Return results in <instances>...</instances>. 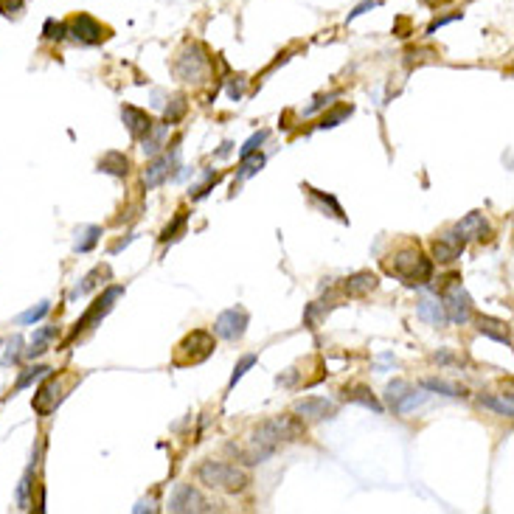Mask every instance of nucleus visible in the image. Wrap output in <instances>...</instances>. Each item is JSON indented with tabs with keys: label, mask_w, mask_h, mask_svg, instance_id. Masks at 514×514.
I'll use <instances>...</instances> for the list:
<instances>
[{
	"label": "nucleus",
	"mask_w": 514,
	"mask_h": 514,
	"mask_svg": "<svg viewBox=\"0 0 514 514\" xmlns=\"http://www.w3.org/2000/svg\"><path fill=\"white\" fill-rule=\"evenodd\" d=\"M231 146H234V143H231V141H228V143H222V149H220V152H217V155H220V157H225V155H228V152H231Z\"/></svg>",
	"instance_id": "nucleus-51"
},
{
	"label": "nucleus",
	"mask_w": 514,
	"mask_h": 514,
	"mask_svg": "<svg viewBox=\"0 0 514 514\" xmlns=\"http://www.w3.org/2000/svg\"><path fill=\"white\" fill-rule=\"evenodd\" d=\"M34 466H37V464H31V466H29V472L20 478V486H17V508H20V511H29V508H31V497H29V492H31V475H34Z\"/></svg>",
	"instance_id": "nucleus-30"
},
{
	"label": "nucleus",
	"mask_w": 514,
	"mask_h": 514,
	"mask_svg": "<svg viewBox=\"0 0 514 514\" xmlns=\"http://www.w3.org/2000/svg\"><path fill=\"white\" fill-rule=\"evenodd\" d=\"M253 366H256V357H253V355H245V357L239 360V366L234 369V374H231V383H228V391H234V388H236V383H239V380H242V377H245V374H248V371H250Z\"/></svg>",
	"instance_id": "nucleus-38"
},
{
	"label": "nucleus",
	"mask_w": 514,
	"mask_h": 514,
	"mask_svg": "<svg viewBox=\"0 0 514 514\" xmlns=\"http://www.w3.org/2000/svg\"><path fill=\"white\" fill-rule=\"evenodd\" d=\"M295 416L301 422H323V419H331L337 413L334 402L326 399V397H306V399H298L295 402Z\"/></svg>",
	"instance_id": "nucleus-11"
},
{
	"label": "nucleus",
	"mask_w": 514,
	"mask_h": 514,
	"mask_svg": "<svg viewBox=\"0 0 514 514\" xmlns=\"http://www.w3.org/2000/svg\"><path fill=\"white\" fill-rule=\"evenodd\" d=\"M352 113H355V107H352V104H340V107H334L331 113H326V115L320 118V124H317V127H320V129H331V127H337L343 118H349Z\"/></svg>",
	"instance_id": "nucleus-31"
},
{
	"label": "nucleus",
	"mask_w": 514,
	"mask_h": 514,
	"mask_svg": "<svg viewBox=\"0 0 514 514\" xmlns=\"http://www.w3.org/2000/svg\"><path fill=\"white\" fill-rule=\"evenodd\" d=\"M43 37L51 40V43H62V40L68 37V23H59V20L48 17L45 26H43Z\"/></svg>",
	"instance_id": "nucleus-35"
},
{
	"label": "nucleus",
	"mask_w": 514,
	"mask_h": 514,
	"mask_svg": "<svg viewBox=\"0 0 514 514\" xmlns=\"http://www.w3.org/2000/svg\"><path fill=\"white\" fill-rule=\"evenodd\" d=\"M452 20H461V15H447V17H436L430 26H427V34H436L441 26H447V23H452Z\"/></svg>",
	"instance_id": "nucleus-45"
},
{
	"label": "nucleus",
	"mask_w": 514,
	"mask_h": 514,
	"mask_svg": "<svg viewBox=\"0 0 514 514\" xmlns=\"http://www.w3.org/2000/svg\"><path fill=\"white\" fill-rule=\"evenodd\" d=\"M186 110H189V101H186V96H175L169 101V107L163 110V118H166V124L171 127V124H178L183 115H186Z\"/></svg>",
	"instance_id": "nucleus-27"
},
{
	"label": "nucleus",
	"mask_w": 514,
	"mask_h": 514,
	"mask_svg": "<svg viewBox=\"0 0 514 514\" xmlns=\"http://www.w3.org/2000/svg\"><path fill=\"white\" fill-rule=\"evenodd\" d=\"M377 284H380V278L371 270H360V273H355V276H349L346 281H343V292L352 295V298H363V295L374 292Z\"/></svg>",
	"instance_id": "nucleus-16"
},
{
	"label": "nucleus",
	"mask_w": 514,
	"mask_h": 514,
	"mask_svg": "<svg viewBox=\"0 0 514 514\" xmlns=\"http://www.w3.org/2000/svg\"><path fill=\"white\" fill-rule=\"evenodd\" d=\"M427 391L433 394H444V397H466V391L461 385H452V383H444V380H424L422 383Z\"/></svg>",
	"instance_id": "nucleus-33"
},
{
	"label": "nucleus",
	"mask_w": 514,
	"mask_h": 514,
	"mask_svg": "<svg viewBox=\"0 0 514 514\" xmlns=\"http://www.w3.org/2000/svg\"><path fill=\"white\" fill-rule=\"evenodd\" d=\"M377 6H380V0H363V3H360L355 12H349V23H352V20H357L360 15H366L369 9H377Z\"/></svg>",
	"instance_id": "nucleus-44"
},
{
	"label": "nucleus",
	"mask_w": 514,
	"mask_h": 514,
	"mask_svg": "<svg viewBox=\"0 0 514 514\" xmlns=\"http://www.w3.org/2000/svg\"><path fill=\"white\" fill-rule=\"evenodd\" d=\"M166 138H169V124L152 127V129H149V135H146V138H141V149H143V155H149V157L160 155V149L166 146Z\"/></svg>",
	"instance_id": "nucleus-22"
},
{
	"label": "nucleus",
	"mask_w": 514,
	"mask_h": 514,
	"mask_svg": "<svg viewBox=\"0 0 514 514\" xmlns=\"http://www.w3.org/2000/svg\"><path fill=\"white\" fill-rule=\"evenodd\" d=\"M186 222H189V214H186V211H178L175 222L163 228V234H160V242H175V239H178V236L186 231Z\"/></svg>",
	"instance_id": "nucleus-34"
},
{
	"label": "nucleus",
	"mask_w": 514,
	"mask_h": 514,
	"mask_svg": "<svg viewBox=\"0 0 514 514\" xmlns=\"http://www.w3.org/2000/svg\"><path fill=\"white\" fill-rule=\"evenodd\" d=\"M99 236H101V228H99V225H82V228H76L73 250H76V253H90V250L99 245Z\"/></svg>",
	"instance_id": "nucleus-23"
},
{
	"label": "nucleus",
	"mask_w": 514,
	"mask_h": 514,
	"mask_svg": "<svg viewBox=\"0 0 514 514\" xmlns=\"http://www.w3.org/2000/svg\"><path fill=\"white\" fill-rule=\"evenodd\" d=\"M214 334L206 331V329H194L192 334H186L178 349H175V357H171V363H175V369H189V366H200L206 363L211 355H214Z\"/></svg>",
	"instance_id": "nucleus-4"
},
{
	"label": "nucleus",
	"mask_w": 514,
	"mask_h": 514,
	"mask_svg": "<svg viewBox=\"0 0 514 514\" xmlns=\"http://www.w3.org/2000/svg\"><path fill=\"white\" fill-rule=\"evenodd\" d=\"M217 183H220V175H211V171H208V180H206L203 186H197V189H192V192H189V194H192V200H203V197H206Z\"/></svg>",
	"instance_id": "nucleus-41"
},
{
	"label": "nucleus",
	"mask_w": 514,
	"mask_h": 514,
	"mask_svg": "<svg viewBox=\"0 0 514 514\" xmlns=\"http://www.w3.org/2000/svg\"><path fill=\"white\" fill-rule=\"evenodd\" d=\"M20 346H23V337H20V334H15V337L9 340V349H6V355H3V366H12V363H17V357H20Z\"/></svg>",
	"instance_id": "nucleus-40"
},
{
	"label": "nucleus",
	"mask_w": 514,
	"mask_h": 514,
	"mask_svg": "<svg viewBox=\"0 0 514 514\" xmlns=\"http://www.w3.org/2000/svg\"><path fill=\"white\" fill-rule=\"evenodd\" d=\"M427 402V394H419V391H408L402 399H399V405L394 408V413H399V416H405V413H411V411H416V408H422Z\"/></svg>",
	"instance_id": "nucleus-28"
},
{
	"label": "nucleus",
	"mask_w": 514,
	"mask_h": 514,
	"mask_svg": "<svg viewBox=\"0 0 514 514\" xmlns=\"http://www.w3.org/2000/svg\"><path fill=\"white\" fill-rule=\"evenodd\" d=\"M306 192H309V197L315 200V206H320V208H331V214L340 220V222H346V214H343V208H340V203L331 197V194H326V192H317V189H312V186H306Z\"/></svg>",
	"instance_id": "nucleus-26"
},
{
	"label": "nucleus",
	"mask_w": 514,
	"mask_h": 514,
	"mask_svg": "<svg viewBox=\"0 0 514 514\" xmlns=\"http://www.w3.org/2000/svg\"><path fill=\"white\" fill-rule=\"evenodd\" d=\"M416 315H419V320H424V323H430L436 329L447 323V315H444V306H441L438 292H422V298L416 304Z\"/></svg>",
	"instance_id": "nucleus-15"
},
{
	"label": "nucleus",
	"mask_w": 514,
	"mask_h": 514,
	"mask_svg": "<svg viewBox=\"0 0 514 514\" xmlns=\"http://www.w3.org/2000/svg\"><path fill=\"white\" fill-rule=\"evenodd\" d=\"M169 511L178 514H197V511H214V506L189 483H178L169 497Z\"/></svg>",
	"instance_id": "nucleus-9"
},
{
	"label": "nucleus",
	"mask_w": 514,
	"mask_h": 514,
	"mask_svg": "<svg viewBox=\"0 0 514 514\" xmlns=\"http://www.w3.org/2000/svg\"><path fill=\"white\" fill-rule=\"evenodd\" d=\"M48 371H51L48 366H31V369H26V371L17 377V383H15V391H23V388L34 385L37 380H45V374H48Z\"/></svg>",
	"instance_id": "nucleus-29"
},
{
	"label": "nucleus",
	"mask_w": 514,
	"mask_h": 514,
	"mask_svg": "<svg viewBox=\"0 0 514 514\" xmlns=\"http://www.w3.org/2000/svg\"><path fill=\"white\" fill-rule=\"evenodd\" d=\"M267 135H270L267 129H259L256 135H250V138L242 143V149H239V157H245V155H250V152H259V146L267 141Z\"/></svg>",
	"instance_id": "nucleus-39"
},
{
	"label": "nucleus",
	"mask_w": 514,
	"mask_h": 514,
	"mask_svg": "<svg viewBox=\"0 0 514 514\" xmlns=\"http://www.w3.org/2000/svg\"><path fill=\"white\" fill-rule=\"evenodd\" d=\"M82 377L79 374H73V371H59V374H54V371H48L45 374V383L37 388V394H34V411L40 413V416H48V413H54L57 411V405L71 394V388L79 383Z\"/></svg>",
	"instance_id": "nucleus-3"
},
{
	"label": "nucleus",
	"mask_w": 514,
	"mask_h": 514,
	"mask_svg": "<svg viewBox=\"0 0 514 514\" xmlns=\"http://www.w3.org/2000/svg\"><path fill=\"white\" fill-rule=\"evenodd\" d=\"M175 160H178V146H175V152H171V155H155V160L143 169V178H141L143 189L163 186V180L169 178V171H171V166H175Z\"/></svg>",
	"instance_id": "nucleus-13"
},
{
	"label": "nucleus",
	"mask_w": 514,
	"mask_h": 514,
	"mask_svg": "<svg viewBox=\"0 0 514 514\" xmlns=\"http://www.w3.org/2000/svg\"><path fill=\"white\" fill-rule=\"evenodd\" d=\"M121 118H124V124H127V129H129V135H132L135 141L146 138L149 129L155 127L152 115H149L146 110H141V107H132V104H124V107H121Z\"/></svg>",
	"instance_id": "nucleus-14"
},
{
	"label": "nucleus",
	"mask_w": 514,
	"mask_h": 514,
	"mask_svg": "<svg viewBox=\"0 0 514 514\" xmlns=\"http://www.w3.org/2000/svg\"><path fill=\"white\" fill-rule=\"evenodd\" d=\"M51 312V304L48 301H40L37 306H31V309H26V312H20L17 315V323H23V326H31V323H40L45 315Z\"/></svg>",
	"instance_id": "nucleus-32"
},
{
	"label": "nucleus",
	"mask_w": 514,
	"mask_h": 514,
	"mask_svg": "<svg viewBox=\"0 0 514 514\" xmlns=\"http://www.w3.org/2000/svg\"><path fill=\"white\" fill-rule=\"evenodd\" d=\"M57 337V326H43V329H37L34 331V337H31V346L23 352V357H29V360H37L40 355H45L48 352V343Z\"/></svg>",
	"instance_id": "nucleus-21"
},
{
	"label": "nucleus",
	"mask_w": 514,
	"mask_h": 514,
	"mask_svg": "<svg viewBox=\"0 0 514 514\" xmlns=\"http://www.w3.org/2000/svg\"><path fill=\"white\" fill-rule=\"evenodd\" d=\"M68 34L79 43V45H99L110 31L90 15H73L68 20Z\"/></svg>",
	"instance_id": "nucleus-10"
},
{
	"label": "nucleus",
	"mask_w": 514,
	"mask_h": 514,
	"mask_svg": "<svg viewBox=\"0 0 514 514\" xmlns=\"http://www.w3.org/2000/svg\"><path fill=\"white\" fill-rule=\"evenodd\" d=\"M239 160H242V163H239V180H248V178L259 175L262 166H264V155H262V152H250V155H245V157H239Z\"/></svg>",
	"instance_id": "nucleus-25"
},
{
	"label": "nucleus",
	"mask_w": 514,
	"mask_h": 514,
	"mask_svg": "<svg viewBox=\"0 0 514 514\" xmlns=\"http://www.w3.org/2000/svg\"><path fill=\"white\" fill-rule=\"evenodd\" d=\"M475 323H478V331H480V334L492 337L494 343H503V346H511V331H508V326H506L503 320L489 317V315H480Z\"/></svg>",
	"instance_id": "nucleus-18"
},
{
	"label": "nucleus",
	"mask_w": 514,
	"mask_h": 514,
	"mask_svg": "<svg viewBox=\"0 0 514 514\" xmlns=\"http://www.w3.org/2000/svg\"><path fill=\"white\" fill-rule=\"evenodd\" d=\"M107 276H110V270H107V267H93V270H90V273H87V276H85V278L71 290V298H82V295L93 292V290L101 284L99 278H107Z\"/></svg>",
	"instance_id": "nucleus-24"
},
{
	"label": "nucleus",
	"mask_w": 514,
	"mask_h": 514,
	"mask_svg": "<svg viewBox=\"0 0 514 514\" xmlns=\"http://www.w3.org/2000/svg\"><path fill=\"white\" fill-rule=\"evenodd\" d=\"M197 478L208 489H220V492H245L250 486V475L242 466L225 464V461H203L197 469Z\"/></svg>",
	"instance_id": "nucleus-2"
},
{
	"label": "nucleus",
	"mask_w": 514,
	"mask_h": 514,
	"mask_svg": "<svg viewBox=\"0 0 514 514\" xmlns=\"http://www.w3.org/2000/svg\"><path fill=\"white\" fill-rule=\"evenodd\" d=\"M464 248H466V239L452 228V231H447L444 236H438L433 242V259L438 264H450V262H455L464 253Z\"/></svg>",
	"instance_id": "nucleus-12"
},
{
	"label": "nucleus",
	"mask_w": 514,
	"mask_h": 514,
	"mask_svg": "<svg viewBox=\"0 0 514 514\" xmlns=\"http://www.w3.org/2000/svg\"><path fill=\"white\" fill-rule=\"evenodd\" d=\"M124 295V287L121 284H113V287H107L93 304H90V309L76 320V326H73V331H71V337H68V343L73 340V337H79L82 331H87V329H93V326H99L110 312H113V306H115V301Z\"/></svg>",
	"instance_id": "nucleus-6"
},
{
	"label": "nucleus",
	"mask_w": 514,
	"mask_h": 514,
	"mask_svg": "<svg viewBox=\"0 0 514 514\" xmlns=\"http://www.w3.org/2000/svg\"><path fill=\"white\" fill-rule=\"evenodd\" d=\"M331 99H337V93H329V96H315V99H312V104H309V107L304 110V115H312V113L323 110V107H326V104H329Z\"/></svg>",
	"instance_id": "nucleus-43"
},
{
	"label": "nucleus",
	"mask_w": 514,
	"mask_h": 514,
	"mask_svg": "<svg viewBox=\"0 0 514 514\" xmlns=\"http://www.w3.org/2000/svg\"><path fill=\"white\" fill-rule=\"evenodd\" d=\"M408 391H411V385H408L405 380H394V383L385 388V402H388L391 408H397V405H399V399H402Z\"/></svg>",
	"instance_id": "nucleus-37"
},
{
	"label": "nucleus",
	"mask_w": 514,
	"mask_h": 514,
	"mask_svg": "<svg viewBox=\"0 0 514 514\" xmlns=\"http://www.w3.org/2000/svg\"><path fill=\"white\" fill-rule=\"evenodd\" d=\"M248 323H250V315H248L242 306H228L225 312H220V315H217V320H214V331H217L222 340L236 343V340H242V337H245Z\"/></svg>",
	"instance_id": "nucleus-8"
},
{
	"label": "nucleus",
	"mask_w": 514,
	"mask_h": 514,
	"mask_svg": "<svg viewBox=\"0 0 514 514\" xmlns=\"http://www.w3.org/2000/svg\"><path fill=\"white\" fill-rule=\"evenodd\" d=\"M295 380H298V371H295V369H290V371H287L284 377H278L276 383H278V385H292Z\"/></svg>",
	"instance_id": "nucleus-47"
},
{
	"label": "nucleus",
	"mask_w": 514,
	"mask_h": 514,
	"mask_svg": "<svg viewBox=\"0 0 514 514\" xmlns=\"http://www.w3.org/2000/svg\"><path fill=\"white\" fill-rule=\"evenodd\" d=\"M480 405L483 408H492L503 416H511L514 413V405H511V397H480Z\"/></svg>",
	"instance_id": "nucleus-36"
},
{
	"label": "nucleus",
	"mask_w": 514,
	"mask_h": 514,
	"mask_svg": "<svg viewBox=\"0 0 514 514\" xmlns=\"http://www.w3.org/2000/svg\"><path fill=\"white\" fill-rule=\"evenodd\" d=\"M132 511H135V514H141V511H155V506H152V500H149V503H146V500H141L138 506H132Z\"/></svg>",
	"instance_id": "nucleus-48"
},
{
	"label": "nucleus",
	"mask_w": 514,
	"mask_h": 514,
	"mask_svg": "<svg viewBox=\"0 0 514 514\" xmlns=\"http://www.w3.org/2000/svg\"><path fill=\"white\" fill-rule=\"evenodd\" d=\"M99 171L104 175H113V178H127L129 175V157L124 152H104L101 160H99Z\"/></svg>",
	"instance_id": "nucleus-19"
},
{
	"label": "nucleus",
	"mask_w": 514,
	"mask_h": 514,
	"mask_svg": "<svg viewBox=\"0 0 514 514\" xmlns=\"http://www.w3.org/2000/svg\"><path fill=\"white\" fill-rule=\"evenodd\" d=\"M175 73H178V79H183V82H197V85H200V82L208 76V57H206L203 45H197V43L186 45V48L180 51L178 62H175Z\"/></svg>",
	"instance_id": "nucleus-7"
},
{
	"label": "nucleus",
	"mask_w": 514,
	"mask_h": 514,
	"mask_svg": "<svg viewBox=\"0 0 514 514\" xmlns=\"http://www.w3.org/2000/svg\"><path fill=\"white\" fill-rule=\"evenodd\" d=\"M228 96H231L234 101H239V99L245 96V79H239V82H231V85H228Z\"/></svg>",
	"instance_id": "nucleus-46"
},
{
	"label": "nucleus",
	"mask_w": 514,
	"mask_h": 514,
	"mask_svg": "<svg viewBox=\"0 0 514 514\" xmlns=\"http://www.w3.org/2000/svg\"><path fill=\"white\" fill-rule=\"evenodd\" d=\"M23 6H26V0H0V12H3L6 17L20 15V12H23Z\"/></svg>",
	"instance_id": "nucleus-42"
},
{
	"label": "nucleus",
	"mask_w": 514,
	"mask_h": 514,
	"mask_svg": "<svg viewBox=\"0 0 514 514\" xmlns=\"http://www.w3.org/2000/svg\"><path fill=\"white\" fill-rule=\"evenodd\" d=\"M455 231L469 242V239H489V222H486V217L483 214H478V211H472V214H466L458 225H455Z\"/></svg>",
	"instance_id": "nucleus-17"
},
{
	"label": "nucleus",
	"mask_w": 514,
	"mask_h": 514,
	"mask_svg": "<svg viewBox=\"0 0 514 514\" xmlns=\"http://www.w3.org/2000/svg\"><path fill=\"white\" fill-rule=\"evenodd\" d=\"M422 3H424V6H433V9H438L441 3H447V0H422Z\"/></svg>",
	"instance_id": "nucleus-50"
},
{
	"label": "nucleus",
	"mask_w": 514,
	"mask_h": 514,
	"mask_svg": "<svg viewBox=\"0 0 514 514\" xmlns=\"http://www.w3.org/2000/svg\"><path fill=\"white\" fill-rule=\"evenodd\" d=\"M385 270L408 287H430L433 281V262L422 253V248H413V245L391 253L385 259Z\"/></svg>",
	"instance_id": "nucleus-1"
},
{
	"label": "nucleus",
	"mask_w": 514,
	"mask_h": 514,
	"mask_svg": "<svg viewBox=\"0 0 514 514\" xmlns=\"http://www.w3.org/2000/svg\"><path fill=\"white\" fill-rule=\"evenodd\" d=\"M433 357H436L438 363H452V355H447V352H436Z\"/></svg>",
	"instance_id": "nucleus-49"
},
{
	"label": "nucleus",
	"mask_w": 514,
	"mask_h": 514,
	"mask_svg": "<svg viewBox=\"0 0 514 514\" xmlns=\"http://www.w3.org/2000/svg\"><path fill=\"white\" fill-rule=\"evenodd\" d=\"M343 399H346V402H355V405H363V408H369V411H374V413H383V402L371 394L369 385H352V388H346V391H343Z\"/></svg>",
	"instance_id": "nucleus-20"
},
{
	"label": "nucleus",
	"mask_w": 514,
	"mask_h": 514,
	"mask_svg": "<svg viewBox=\"0 0 514 514\" xmlns=\"http://www.w3.org/2000/svg\"><path fill=\"white\" fill-rule=\"evenodd\" d=\"M441 306H444V315L450 323H469L472 320V298L469 292L464 290V284L458 281V276H447L444 284H441Z\"/></svg>",
	"instance_id": "nucleus-5"
}]
</instances>
